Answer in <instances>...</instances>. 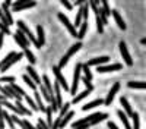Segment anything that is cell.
<instances>
[{"label":"cell","mask_w":146,"mask_h":129,"mask_svg":"<svg viewBox=\"0 0 146 129\" xmlns=\"http://www.w3.org/2000/svg\"><path fill=\"white\" fill-rule=\"evenodd\" d=\"M111 15L114 16V21L117 22V25H118V28L124 31V29L127 28V25H126V22L123 21V18H121V15L118 13V12H117V10H113V12H111Z\"/></svg>","instance_id":"12"},{"label":"cell","mask_w":146,"mask_h":129,"mask_svg":"<svg viewBox=\"0 0 146 129\" xmlns=\"http://www.w3.org/2000/svg\"><path fill=\"white\" fill-rule=\"evenodd\" d=\"M53 74L56 75V81L60 84V87H62L63 90H66V91H70V87L67 84V81L64 79V76L62 74V69H60L58 66H53Z\"/></svg>","instance_id":"3"},{"label":"cell","mask_w":146,"mask_h":129,"mask_svg":"<svg viewBox=\"0 0 146 129\" xmlns=\"http://www.w3.org/2000/svg\"><path fill=\"white\" fill-rule=\"evenodd\" d=\"M40 94H41V97L44 96V100H47V101H50L51 103V97H50V94H48V91L45 90V87L41 84L40 85Z\"/></svg>","instance_id":"33"},{"label":"cell","mask_w":146,"mask_h":129,"mask_svg":"<svg viewBox=\"0 0 146 129\" xmlns=\"http://www.w3.org/2000/svg\"><path fill=\"white\" fill-rule=\"evenodd\" d=\"M36 129H50V128L47 126V123L44 122V119H41V117H40V119H38V126H36Z\"/></svg>","instance_id":"42"},{"label":"cell","mask_w":146,"mask_h":129,"mask_svg":"<svg viewBox=\"0 0 146 129\" xmlns=\"http://www.w3.org/2000/svg\"><path fill=\"white\" fill-rule=\"evenodd\" d=\"M120 103H121V106H123V109L126 110V114L131 117V116H133V113H135V112L131 110V107H130V104H129L127 98H126V97H121V98H120Z\"/></svg>","instance_id":"16"},{"label":"cell","mask_w":146,"mask_h":129,"mask_svg":"<svg viewBox=\"0 0 146 129\" xmlns=\"http://www.w3.org/2000/svg\"><path fill=\"white\" fill-rule=\"evenodd\" d=\"M89 94H91V91L89 90H85V91H82V92H79V94H76V96H75V98H73V104H78L79 101H82L85 97H88L89 96Z\"/></svg>","instance_id":"20"},{"label":"cell","mask_w":146,"mask_h":129,"mask_svg":"<svg viewBox=\"0 0 146 129\" xmlns=\"http://www.w3.org/2000/svg\"><path fill=\"white\" fill-rule=\"evenodd\" d=\"M36 3L35 2H16L12 5V9L15 12H19V10H23V9H29V7H34Z\"/></svg>","instance_id":"10"},{"label":"cell","mask_w":146,"mask_h":129,"mask_svg":"<svg viewBox=\"0 0 146 129\" xmlns=\"http://www.w3.org/2000/svg\"><path fill=\"white\" fill-rule=\"evenodd\" d=\"M15 106L21 110V113H22V114H25V116H31V110H28V109H27V107H25V106H23L21 101H18V100H16V104H15Z\"/></svg>","instance_id":"29"},{"label":"cell","mask_w":146,"mask_h":129,"mask_svg":"<svg viewBox=\"0 0 146 129\" xmlns=\"http://www.w3.org/2000/svg\"><path fill=\"white\" fill-rule=\"evenodd\" d=\"M35 103H36V106H38V110L45 113V109L47 107H44V104H42V97H41L40 91H35Z\"/></svg>","instance_id":"21"},{"label":"cell","mask_w":146,"mask_h":129,"mask_svg":"<svg viewBox=\"0 0 146 129\" xmlns=\"http://www.w3.org/2000/svg\"><path fill=\"white\" fill-rule=\"evenodd\" d=\"M108 128H110V129H118L117 125H115L114 122H108Z\"/></svg>","instance_id":"46"},{"label":"cell","mask_w":146,"mask_h":129,"mask_svg":"<svg viewBox=\"0 0 146 129\" xmlns=\"http://www.w3.org/2000/svg\"><path fill=\"white\" fill-rule=\"evenodd\" d=\"M121 68H123V65H121V63H114V65H102V66H98V69H96V72H100V74H104V72H114V70H120Z\"/></svg>","instance_id":"8"},{"label":"cell","mask_w":146,"mask_h":129,"mask_svg":"<svg viewBox=\"0 0 146 129\" xmlns=\"http://www.w3.org/2000/svg\"><path fill=\"white\" fill-rule=\"evenodd\" d=\"M0 103H2L3 106H5V107H7L9 110H12V112H13L15 114H22L21 113V110L16 107V106L15 104H12V103H9V101H6V100H3V101H0Z\"/></svg>","instance_id":"23"},{"label":"cell","mask_w":146,"mask_h":129,"mask_svg":"<svg viewBox=\"0 0 146 129\" xmlns=\"http://www.w3.org/2000/svg\"><path fill=\"white\" fill-rule=\"evenodd\" d=\"M0 31H2L5 35H10V28L6 27L5 23H2V22H0Z\"/></svg>","instance_id":"41"},{"label":"cell","mask_w":146,"mask_h":129,"mask_svg":"<svg viewBox=\"0 0 146 129\" xmlns=\"http://www.w3.org/2000/svg\"><path fill=\"white\" fill-rule=\"evenodd\" d=\"M73 116H75V112H72V110H70L67 114H64V116H63V119H62V122H60V128H64Z\"/></svg>","instance_id":"26"},{"label":"cell","mask_w":146,"mask_h":129,"mask_svg":"<svg viewBox=\"0 0 146 129\" xmlns=\"http://www.w3.org/2000/svg\"><path fill=\"white\" fill-rule=\"evenodd\" d=\"M57 18L62 21L63 23H64V27L67 28V31H69V34L72 35V37H75V38H78V32H76V28H75V25L66 18V15L64 13H57Z\"/></svg>","instance_id":"4"},{"label":"cell","mask_w":146,"mask_h":129,"mask_svg":"<svg viewBox=\"0 0 146 129\" xmlns=\"http://www.w3.org/2000/svg\"><path fill=\"white\" fill-rule=\"evenodd\" d=\"M45 114H47V120H45V123H47V126L48 128H53V109H51V106H48V107L45 109Z\"/></svg>","instance_id":"19"},{"label":"cell","mask_w":146,"mask_h":129,"mask_svg":"<svg viewBox=\"0 0 146 129\" xmlns=\"http://www.w3.org/2000/svg\"><path fill=\"white\" fill-rule=\"evenodd\" d=\"M18 29L19 31H22L23 34H25L27 35V37H28V40H29V43L32 41L34 44H35V47H36V49H40V47H38V41H36V38L34 37V35H32V32L29 31V28L25 25V23H23L22 21H18Z\"/></svg>","instance_id":"5"},{"label":"cell","mask_w":146,"mask_h":129,"mask_svg":"<svg viewBox=\"0 0 146 129\" xmlns=\"http://www.w3.org/2000/svg\"><path fill=\"white\" fill-rule=\"evenodd\" d=\"M108 60H110V57H108V56L95 57V59H92V60H89L86 65H88V66H102V65L108 63Z\"/></svg>","instance_id":"11"},{"label":"cell","mask_w":146,"mask_h":129,"mask_svg":"<svg viewBox=\"0 0 146 129\" xmlns=\"http://www.w3.org/2000/svg\"><path fill=\"white\" fill-rule=\"evenodd\" d=\"M86 31H88V22H86V21H83V22H82V25H80V29H79V34H78V40H79V41L85 37Z\"/></svg>","instance_id":"24"},{"label":"cell","mask_w":146,"mask_h":129,"mask_svg":"<svg viewBox=\"0 0 146 129\" xmlns=\"http://www.w3.org/2000/svg\"><path fill=\"white\" fill-rule=\"evenodd\" d=\"M82 19H83V15H82V9H79V12H78V15H76V19H75V28L76 27H79V25H82Z\"/></svg>","instance_id":"38"},{"label":"cell","mask_w":146,"mask_h":129,"mask_svg":"<svg viewBox=\"0 0 146 129\" xmlns=\"http://www.w3.org/2000/svg\"><path fill=\"white\" fill-rule=\"evenodd\" d=\"M10 87L13 88V91H15V92L18 94V96H21V97H25V96H27V92L23 91V90H22L21 87H18V85L15 84V82H13V84H10Z\"/></svg>","instance_id":"36"},{"label":"cell","mask_w":146,"mask_h":129,"mask_svg":"<svg viewBox=\"0 0 146 129\" xmlns=\"http://www.w3.org/2000/svg\"><path fill=\"white\" fill-rule=\"evenodd\" d=\"M118 47H120L121 56H123V59L126 60V65H127V66H131V65H133V60H131V56H130V53H129V50H127L126 43H124V41H120Z\"/></svg>","instance_id":"7"},{"label":"cell","mask_w":146,"mask_h":129,"mask_svg":"<svg viewBox=\"0 0 146 129\" xmlns=\"http://www.w3.org/2000/svg\"><path fill=\"white\" fill-rule=\"evenodd\" d=\"M70 104H72L70 101H66V103L63 104V107L60 109V113H58V117H60V119H63V116H64V114H67V113L70 112V110H69V107H70Z\"/></svg>","instance_id":"28"},{"label":"cell","mask_w":146,"mask_h":129,"mask_svg":"<svg viewBox=\"0 0 146 129\" xmlns=\"http://www.w3.org/2000/svg\"><path fill=\"white\" fill-rule=\"evenodd\" d=\"M23 82H25V84H27L29 88H32L34 91H36V84L29 78V75H23Z\"/></svg>","instance_id":"30"},{"label":"cell","mask_w":146,"mask_h":129,"mask_svg":"<svg viewBox=\"0 0 146 129\" xmlns=\"http://www.w3.org/2000/svg\"><path fill=\"white\" fill-rule=\"evenodd\" d=\"M15 129H16V128H15Z\"/></svg>","instance_id":"49"},{"label":"cell","mask_w":146,"mask_h":129,"mask_svg":"<svg viewBox=\"0 0 146 129\" xmlns=\"http://www.w3.org/2000/svg\"><path fill=\"white\" fill-rule=\"evenodd\" d=\"M140 43H142L143 45H146V38H142V40H140Z\"/></svg>","instance_id":"48"},{"label":"cell","mask_w":146,"mask_h":129,"mask_svg":"<svg viewBox=\"0 0 146 129\" xmlns=\"http://www.w3.org/2000/svg\"><path fill=\"white\" fill-rule=\"evenodd\" d=\"M62 5H63L64 7H67V10H72V9H73V5H72V3H69V2H66V0H63Z\"/></svg>","instance_id":"45"},{"label":"cell","mask_w":146,"mask_h":129,"mask_svg":"<svg viewBox=\"0 0 146 129\" xmlns=\"http://www.w3.org/2000/svg\"><path fill=\"white\" fill-rule=\"evenodd\" d=\"M118 90H120V84H118V82H115V84L113 85V88L110 90V92H108L107 98L104 100V104H107V106L111 104V103H113V100H114V97H115V94L118 92Z\"/></svg>","instance_id":"9"},{"label":"cell","mask_w":146,"mask_h":129,"mask_svg":"<svg viewBox=\"0 0 146 129\" xmlns=\"http://www.w3.org/2000/svg\"><path fill=\"white\" fill-rule=\"evenodd\" d=\"M80 49H82V43H80V41H79V43H76V44H73V45L70 47V49H69V51H67V53H66V54L62 57V60H60V63H58L57 66H58L60 69L64 68V66L67 65V62H69V59H70L73 54H75L78 50H80Z\"/></svg>","instance_id":"1"},{"label":"cell","mask_w":146,"mask_h":129,"mask_svg":"<svg viewBox=\"0 0 146 129\" xmlns=\"http://www.w3.org/2000/svg\"><path fill=\"white\" fill-rule=\"evenodd\" d=\"M22 57H23V53H18V54H16V56H15L13 59H12V60H10V62H9V63H7V65H6L5 68H2V72H6V70H7V69H9V68H10L12 65H15L16 62H19Z\"/></svg>","instance_id":"22"},{"label":"cell","mask_w":146,"mask_h":129,"mask_svg":"<svg viewBox=\"0 0 146 129\" xmlns=\"http://www.w3.org/2000/svg\"><path fill=\"white\" fill-rule=\"evenodd\" d=\"M131 119H133V129H140V119H139V114L136 112L133 113Z\"/></svg>","instance_id":"34"},{"label":"cell","mask_w":146,"mask_h":129,"mask_svg":"<svg viewBox=\"0 0 146 129\" xmlns=\"http://www.w3.org/2000/svg\"><path fill=\"white\" fill-rule=\"evenodd\" d=\"M27 72H28L29 78H31V79H32V81L35 82L36 85H38V84L41 85V79H40V76H38V75H36V72H35V70H34V68H32L31 65H29V66L27 68Z\"/></svg>","instance_id":"13"},{"label":"cell","mask_w":146,"mask_h":129,"mask_svg":"<svg viewBox=\"0 0 146 129\" xmlns=\"http://www.w3.org/2000/svg\"><path fill=\"white\" fill-rule=\"evenodd\" d=\"M82 82H83V84H85V87H86V90H89V91H94V85L91 84V81L89 79H86V78H82Z\"/></svg>","instance_id":"40"},{"label":"cell","mask_w":146,"mask_h":129,"mask_svg":"<svg viewBox=\"0 0 146 129\" xmlns=\"http://www.w3.org/2000/svg\"><path fill=\"white\" fill-rule=\"evenodd\" d=\"M0 82H10V84H13L15 78L13 76H2V78H0Z\"/></svg>","instance_id":"44"},{"label":"cell","mask_w":146,"mask_h":129,"mask_svg":"<svg viewBox=\"0 0 146 129\" xmlns=\"http://www.w3.org/2000/svg\"><path fill=\"white\" fill-rule=\"evenodd\" d=\"M16 54H18V53H15V51H10V53H9V54H7V56L3 59V60L0 62V70H2V68H5V66H6V65H7V63L12 60V59H13V57L16 56Z\"/></svg>","instance_id":"25"},{"label":"cell","mask_w":146,"mask_h":129,"mask_svg":"<svg viewBox=\"0 0 146 129\" xmlns=\"http://www.w3.org/2000/svg\"><path fill=\"white\" fill-rule=\"evenodd\" d=\"M36 34H38V38H36V41H38V47L41 49V47L44 45V43H45L44 29H42V27H41V25H38V27H36Z\"/></svg>","instance_id":"15"},{"label":"cell","mask_w":146,"mask_h":129,"mask_svg":"<svg viewBox=\"0 0 146 129\" xmlns=\"http://www.w3.org/2000/svg\"><path fill=\"white\" fill-rule=\"evenodd\" d=\"M9 6H10V2L7 0V2H5L3 3V6H2V10H3V13H5V16H6V19H7V22H9V27L13 23V19H12V15L9 13Z\"/></svg>","instance_id":"14"},{"label":"cell","mask_w":146,"mask_h":129,"mask_svg":"<svg viewBox=\"0 0 146 129\" xmlns=\"http://www.w3.org/2000/svg\"><path fill=\"white\" fill-rule=\"evenodd\" d=\"M100 15H101V13H100ZM100 15H96V29H98L100 34H102V32H104V23H102V19H101Z\"/></svg>","instance_id":"37"},{"label":"cell","mask_w":146,"mask_h":129,"mask_svg":"<svg viewBox=\"0 0 146 129\" xmlns=\"http://www.w3.org/2000/svg\"><path fill=\"white\" fill-rule=\"evenodd\" d=\"M104 103V100L102 98H96V100H94V101H91V103H88V104H85L83 107H82V110H91V109H94V107H96V106H101Z\"/></svg>","instance_id":"17"},{"label":"cell","mask_w":146,"mask_h":129,"mask_svg":"<svg viewBox=\"0 0 146 129\" xmlns=\"http://www.w3.org/2000/svg\"><path fill=\"white\" fill-rule=\"evenodd\" d=\"M0 22H2V23H5L6 27H9V22H7V19H6L5 13H3V10H2V7H0Z\"/></svg>","instance_id":"43"},{"label":"cell","mask_w":146,"mask_h":129,"mask_svg":"<svg viewBox=\"0 0 146 129\" xmlns=\"http://www.w3.org/2000/svg\"><path fill=\"white\" fill-rule=\"evenodd\" d=\"M129 88H140V90H146V82H136V81H130L127 84Z\"/></svg>","instance_id":"27"},{"label":"cell","mask_w":146,"mask_h":129,"mask_svg":"<svg viewBox=\"0 0 146 129\" xmlns=\"http://www.w3.org/2000/svg\"><path fill=\"white\" fill-rule=\"evenodd\" d=\"M91 125L89 123H85V125H80V126H78V128H75V129H88Z\"/></svg>","instance_id":"47"},{"label":"cell","mask_w":146,"mask_h":129,"mask_svg":"<svg viewBox=\"0 0 146 129\" xmlns=\"http://www.w3.org/2000/svg\"><path fill=\"white\" fill-rule=\"evenodd\" d=\"M25 100H27V103L29 104V107L32 109V112H36V110H38V106H36V103L28 96V94H27V96H25Z\"/></svg>","instance_id":"35"},{"label":"cell","mask_w":146,"mask_h":129,"mask_svg":"<svg viewBox=\"0 0 146 129\" xmlns=\"http://www.w3.org/2000/svg\"><path fill=\"white\" fill-rule=\"evenodd\" d=\"M13 38H15V41L22 47V49L23 50H25V49H28V47H29V40H28V37H27V35L25 34H23L22 31H16L15 34H13Z\"/></svg>","instance_id":"6"},{"label":"cell","mask_w":146,"mask_h":129,"mask_svg":"<svg viewBox=\"0 0 146 129\" xmlns=\"http://www.w3.org/2000/svg\"><path fill=\"white\" fill-rule=\"evenodd\" d=\"M117 114H118V117L121 119V122H123V125H124L126 129H133V126H130V122H129V119H127V114H126L123 110H118Z\"/></svg>","instance_id":"18"},{"label":"cell","mask_w":146,"mask_h":129,"mask_svg":"<svg viewBox=\"0 0 146 129\" xmlns=\"http://www.w3.org/2000/svg\"><path fill=\"white\" fill-rule=\"evenodd\" d=\"M80 72H82V63H76L75 66V74H73V84L70 87V94L76 96L78 91V85H79V78H80Z\"/></svg>","instance_id":"2"},{"label":"cell","mask_w":146,"mask_h":129,"mask_svg":"<svg viewBox=\"0 0 146 129\" xmlns=\"http://www.w3.org/2000/svg\"><path fill=\"white\" fill-rule=\"evenodd\" d=\"M82 72L85 74V78L89 79V81H92V74H91V69H89V66H88L86 63L82 65Z\"/></svg>","instance_id":"32"},{"label":"cell","mask_w":146,"mask_h":129,"mask_svg":"<svg viewBox=\"0 0 146 129\" xmlns=\"http://www.w3.org/2000/svg\"><path fill=\"white\" fill-rule=\"evenodd\" d=\"M3 117H5V120L7 122V125H9L12 129H15V123H13V120H12V116H9V113L3 112Z\"/></svg>","instance_id":"39"},{"label":"cell","mask_w":146,"mask_h":129,"mask_svg":"<svg viewBox=\"0 0 146 129\" xmlns=\"http://www.w3.org/2000/svg\"><path fill=\"white\" fill-rule=\"evenodd\" d=\"M23 54H25L27 57H28V60H29V63H31V66L36 62V59H35V56L32 54V51L29 50V49H25V50H23Z\"/></svg>","instance_id":"31"}]
</instances>
